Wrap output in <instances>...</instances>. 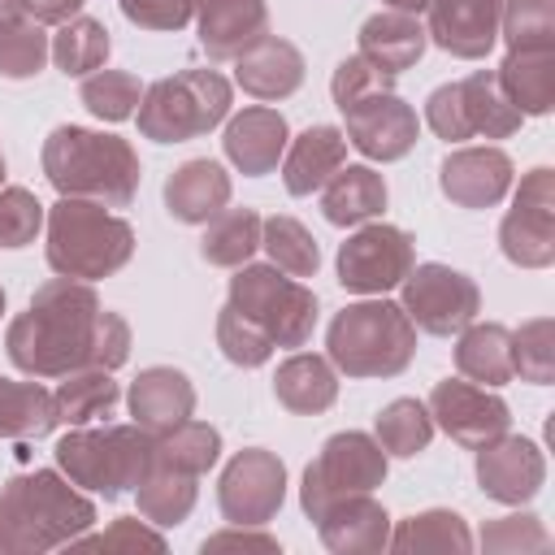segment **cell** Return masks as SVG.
<instances>
[{
  "instance_id": "8fae6325",
  "label": "cell",
  "mask_w": 555,
  "mask_h": 555,
  "mask_svg": "<svg viewBox=\"0 0 555 555\" xmlns=\"http://www.w3.org/2000/svg\"><path fill=\"white\" fill-rule=\"evenodd\" d=\"M412 325H421L425 334H460L468 321H477L481 312V295L473 286V278L447 269V264H416L403 278V304Z\"/></svg>"
},
{
  "instance_id": "4316f807",
  "label": "cell",
  "mask_w": 555,
  "mask_h": 555,
  "mask_svg": "<svg viewBox=\"0 0 555 555\" xmlns=\"http://www.w3.org/2000/svg\"><path fill=\"white\" fill-rule=\"evenodd\" d=\"M425 43H429V35L416 22V13L390 9V13H373L360 26V56L373 61L377 69H386V74H403L408 65H416Z\"/></svg>"
},
{
  "instance_id": "f907efd6",
  "label": "cell",
  "mask_w": 555,
  "mask_h": 555,
  "mask_svg": "<svg viewBox=\"0 0 555 555\" xmlns=\"http://www.w3.org/2000/svg\"><path fill=\"white\" fill-rule=\"evenodd\" d=\"M74 546H91V551H165V538L143 529L139 520H113L108 533L100 538H74Z\"/></svg>"
},
{
  "instance_id": "c3c4849f",
  "label": "cell",
  "mask_w": 555,
  "mask_h": 555,
  "mask_svg": "<svg viewBox=\"0 0 555 555\" xmlns=\"http://www.w3.org/2000/svg\"><path fill=\"white\" fill-rule=\"evenodd\" d=\"M486 551H546V529L538 516H503L481 529Z\"/></svg>"
},
{
  "instance_id": "7a4b0ae2",
  "label": "cell",
  "mask_w": 555,
  "mask_h": 555,
  "mask_svg": "<svg viewBox=\"0 0 555 555\" xmlns=\"http://www.w3.org/2000/svg\"><path fill=\"white\" fill-rule=\"evenodd\" d=\"M43 173L61 195L95 199L104 208H126L139 191V156L126 139L56 126L43 143Z\"/></svg>"
},
{
  "instance_id": "d4e9b609",
  "label": "cell",
  "mask_w": 555,
  "mask_h": 555,
  "mask_svg": "<svg viewBox=\"0 0 555 555\" xmlns=\"http://www.w3.org/2000/svg\"><path fill=\"white\" fill-rule=\"evenodd\" d=\"M230 204V173L217 160H186L165 182V208L173 221L204 225Z\"/></svg>"
},
{
  "instance_id": "5b68a950",
  "label": "cell",
  "mask_w": 555,
  "mask_h": 555,
  "mask_svg": "<svg viewBox=\"0 0 555 555\" xmlns=\"http://www.w3.org/2000/svg\"><path fill=\"white\" fill-rule=\"evenodd\" d=\"M330 364H338L347 377H395L416 356V325L399 304L364 299L347 304L325 334Z\"/></svg>"
},
{
  "instance_id": "ffe728a7",
  "label": "cell",
  "mask_w": 555,
  "mask_h": 555,
  "mask_svg": "<svg viewBox=\"0 0 555 555\" xmlns=\"http://www.w3.org/2000/svg\"><path fill=\"white\" fill-rule=\"evenodd\" d=\"M195 17H199V43L212 61H234L256 39L269 35L264 0H195Z\"/></svg>"
},
{
  "instance_id": "d590c367",
  "label": "cell",
  "mask_w": 555,
  "mask_h": 555,
  "mask_svg": "<svg viewBox=\"0 0 555 555\" xmlns=\"http://www.w3.org/2000/svg\"><path fill=\"white\" fill-rule=\"evenodd\" d=\"M386 546L403 551V555H425V551H455V555H464L473 546V533H468V525L455 512H421V516H408L386 538Z\"/></svg>"
},
{
  "instance_id": "4dcf8cb0",
  "label": "cell",
  "mask_w": 555,
  "mask_h": 555,
  "mask_svg": "<svg viewBox=\"0 0 555 555\" xmlns=\"http://www.w3.org/2000/svg\"><path fill=\"white\" fill-rule=\"evenodd\" d=\"M455 369L473 382H486V386H503L512 382V330L486 321V325H464L460 330V343H455Z\"/></svg>"
},
{
  "instance_id": "d6986e66",
  "label": "cell",
  "mask_w": 555,
  "mask_h": 555,
  "mask_svg": "<svg viewBox=\"0 0 555 555\" xmlns=\"http://www.w3.org/2000/svg\"><path fill=\"white\" fill-rule=\"evenodd\" d=\"M442 195L460 208H490L512 186V160L499 147H460L442 160Z\"/></svg>"
},
{
  "instance_id": "f1b7e54d",
  "label": "cell",
  "mask_w": 555,
  "mask_h": 555,
  "mask_svg": "<svg viewBox=\"0 0 555 555\" xmlns=\"http://www.w3.org/2000/svg\"><path fill=\"white\" fill-rule=\"evenodd\" d=\"M273 395H278L282 408H291L299 416H317L338 399V373L325 356H304L299 351V356L278 364Z\"/></svg>"
},
{
  "instance_id": "b9f144b4",
  "label": "cell",
  "mask_w": 555,
  "mask_h": 555,
  "mask_svg": "<svg viewBox=\"0 0 555 555\" xmlns=\"http://www.w3.org/2000/svg\"><path fill=\"white\" fill-rule=\"evenodd\" d=\"M512 373L546 386L555 377V325L551 317H533L512 334Z\"/></svg>"
},
{
  "instance_id": "7402d4cb",
  "label": "cell",
  "mask_w": 555,
  "mask_h": 555,
  "mask_svg": "<svg viewBox=\"0 0 555 555\" xmlns=\"http://www.w3.org/2000/svg\"><path fill=\"white\" fill-rule=\"evenodd\" d=\"M225 156L247 173V178H260V173H273L282 152H286V117L278 108H243L238 117H230L225 126Z\"/></svg>"
},
{
  "instance_id": "f6af8a7d",
  "label": "cell",
  "mask_w": 555,
  "mask_h": 555,
  "mask_svg": "<svg viewBox=\"0 0 555 555\" xmlns=\"http://www.w3.org/2000/svg\"><path fill=\"white\" fill-rule=\"evenodd\" d=\"M217 347L225 351V360H234L243 369H256V364H264L273 356V338L256 321H247L243 312H234L230 304L217 317Z\"/></svg>"
},
{
  "instance_id": "4fadbf2b",
  "label": "cell",
  "mask_w": 555,
  "mask_h": 555,
  "mask_svg": "<svg viewBox=\"0 0 555 555\" xmlns=\"http://www.w3.org/2000/svg\"><path fill=\"white\" fill-rule=\"evenodd\" d=\"M286 499V468L273 451H260V447H247L238 451L225 473H221V486H217V503H221V516L230 525H269L278 516Z\"/></svg>"
},
{
  "instance_id": "9a60e30c",
  "label": "cell",
  "mask_w": 555,
  "mask_h": 555,
  "mask_svg": "<svg viewBox=\"0 0 555 555\" xmlns=\"http://www.w3.org/2000/svg\"><path fill=\"white\" fill-rule=\"evenodd\" d=\"M429 416L460 442V447H481L499 434H507V403L490 395L486 386L473 382H438L429 395Z\"/></svg>"
},
{
  "instance_id": "83f0119b",
  "label": "cell",
  "mask_w": 555,
  "mask_h": 555,
  "mask_svg": "<svg viewBox=\"0 0 555 555\" xmlns=\"http://www.w3.org/2000/svg\"><path fill=\"white\" fill-rule=\"evenodd\" d=\"M499 87L516 113H551L555 104V52L551 48H507L499 65Z\"/></svg>"
},
{
  "instance_id": "6f0895ef",
  "label": "cell",
  "mask_w": 555,
  "mask_h": 555,
  "mask_svg": "<svg viewBox=\"0 0 555 555\" xmlns=\"http://www.w3.org/2000/svg\"><path fill=\"white\" fill-rule=\"evenodd\" d=\"M0 312H4V291H0Z\"/></svg>"
},
{
  "instance_id": "8992f818",
  "label": "cell",
  "mask_w": 555,
  "mask_h": 555,
  "mask_svg": "<svg viewBox=\"0 0 555 555\" xmlns=\"http://www.w3.org/2000/svg\"><path fill=\"white\" fill-rule=\"evenodd\" d=\"M156 460V434L143 425H104V429H74L56 442V464L74 486L100 490L117 499L121 490L139 486Z\"/></svg>"
},
{
  "instance_id": "60d3db41",
  "label": "cell",
  "mask_w": 555,
  "mask_h": 555,
  "mask_svg": "<svg viewBox=\"0 0 555 555\" xmlns=\"http://www.w3.org/2000/svg\"><path fill=\"white\" fill-rule=\"evenodd\" d=\"M48 56H52V43L39 22L17 17L0 26V74L4 78H35Z\"/></svg>"
},
{
  "instance_id": "ee69618b",
  "label": "cell",
  "mask_w": 555,
  "mask_h": 555,
  "mask_svg": "<svg viewBox=\"0 0 555 555\" xmlns=\"http://www.w3.org/2000/svg\"><path fill=\"white\" fill-rule=\"evenodd\" d=\"M143 100V87L134 74L126 69H95L87 82H82V104L104 117V121H126L134 113V104Z\"/></svg>"
},
{
  "instance_id": "11a10c76",
  "label": "cell",
  "mask_w": 555,
  "mask_h": 555,
  "mask_svg": "<svg viewBox=\"0 0 555 555\" xmlns=\"http://www.w3.org/2000/svg\"><path fill=\"white\" fill-rule=\"evenodd\" d=\"M390 9H399V13H421V9H429V0H386Z\"/></svg>"
},
{
  "instance_id": "e575fe53",
  "label": "cell",
  "mask_w": 555,
  "mask_h": 555,
  "mask_svg": "<svg viewBox=\"0 0 555 555\" xmlns=\"http://www.w3.org/2000/svg\"><path fill=\"white\" fill-rule=\"evenodd\" d=\"M260 247V217L251 208H221L208 230H204V260L208 264H221V269H238L247 264V256Z\"/></svg>"
},
{
  "instance_id": "74e56055",
  "label": "cell",
  "mask_w": 555,
  "mask_h": 555,
  "mask_svg": "<svg viewBox=\"0 0 555 555\" xmlns=\"http://www.w3.org/2000/svg\"><path fill=\"white\" fill-rule=\"evenodd\" d=\"M260 247L291 278H312L321 264V251H317V238L308 234V225H299L295 217H282V212L260 221Z\"/></svg>"
},
{
  "instance_id": "8d00e7d4",
  "label": "cell",
  "mask_w": 555,
  "mask_h": 555,
  "mask_svg": "<svg viewBox=\"0 0 555 555\" xmlns=\"http://www.w3.org/2000/svg\"><path fill=\"white\" fill-rule=\"evenodd\" d=\"M221 455V434L204 421H182L169 434H156V464L204 477Z\"/></svg>"
},
{
  "instance_id": "9c48e42d",
  "label": "cell",
  "mask_w": 555,
  "mask_h": 555,
  "mask_svg": "<svg viewBox=\"0 0 555 555\" xmlns=\"http://www.w3.org/2000/svg\"><path fill=\"white\" fill-rule=\"evenodd\" d=\"M520 117L525 113H516V104L503 95V87L490 69H477L460 82L438 87L425 104L429 130L447 143H460V139H473V134L503 139V134L520 130Z\"/></svg>"
},
{
  "instance_id": "44dd1931",
  "label": "cell",
  "mask_w": 555,
  "mask_h": 555,
  "mask_svg": "<svg viewBox=\"0 0 555 555\" xmlns=\"http://www.w3.org/2000/svg\"><path fill=\"white\" fill-rule=\"evenodd\" d=\"M126 399H130L134 425H143L147 434H169L173 425L191 421V412H195V386L186 382L182 369H169V364L143 369Z\"/></svg>"
},
{
  "instance_id": "277c9868",
  "label": "cell",
  "mask_w": 555,
  "mask_h": 555,
  "mask_svg": "<svg viewBox=\"0 0 555 555\" xmlns=\"http://www.w3.org/2000/svg\"><path fill=\"white\" fill-rule=\"evenodd\" d=\"M134 251V230L104 212V204L95 199H78V195H61V204H52L48 212V264L61 278H108L117 273Z\"/></svg>"
},
{
  "instance_id": "816d5d0a",
  "label": "cell",
  "mask_w": 555,
  "mask_h": 555,
  "mask_svg": "<svg viewBox=\"0 0 555 555\" xmlns=\"http://www.w3.org/2000/svg\"><path fill=\"white\" fill-rule=\"evenodd\" d=\"M204 551H278V542L269 533H217L204 542Z\"/></svg>"
},
{
  "instance_id": "e0dca14e",
  "label": "cell",
  "mask_w": 555,
  "mask_h": 555,
  "mask_svg": "<svg viewBox=\"0 0 555 555\" xmlns=\"http://www.w3.org/2000/svg\"><path fill=\"white\" fill-rule=\"evenodd\" d=\"M546 460L529 438H490L477 447V481L499 503H529L542 490Z\"/></svg>"
},
{
  "instance_id": "680465c9",
  "label": "cell",
  "mask_w": 555,
  "mask_h": 555,
  "mask_svg": "<svg viewBox=\"0 0 555 555\" xmlns=\"http://www.w3.org/2000/svg\"><path fill=\"white\" fill-rule=\"evenodd\" d=\"M0 551H4V546H0Z\"/></svg>"
},
{
  "instance_id": "9f6ffc18",
  "label": "cell",
  "mask_w": 555,
  "mask_h": 555,
  "mask_svg": "<svg viewBox=\"0 0 555 555\" xmlns=\"http://www.w3.org/2000/svg\"><path fill=\"white\" fill-rule=\"evenodd\" d=\"M0 182H4V156H0Z\"/></svg>"
},
{
  "instance_id": "6da1fadb",
  "label": "cell",
  "mask_w": 555,
  "mask_h": 555,
  "mask_svg": "<svg viewBox=\"0 0 555 555\" xmlns=\"http://www.w3.org/2000/svg\"><path fill=\"white\" fill-rule=\"evenodd\" d=\"M9 360L30 377H65L74 369H117L130 356V325L100 308L78 278L43 282L30 308L9 325Z\"/></svg>"
},
{
  "instance_id": "484cf974",
  "label": "cell",
  "mask_w": 555,
  "mask_h": 555,
  "mask_svg": "<svg viewBox=\"0 0 555 555\" xmlns=\"http://www.w3.org/2000/svg\"><path fill=\"white\" fill-rule=\"evenodd\" d=\"M343 165H347V134L334 130V126H308V130L291 143V152H286V160H282V182H286L291 195H312V191H321Z\"/></svg>"
},
{
  "instance_id": "cb8c5ba5",
  "label": "cell",
  "mask_w": 555,
  "mask_h": 555,
  "mask_svg": "<svg viewBox=\"0 0 555 555\" xmlns=\"http://www.w3.org/2000/svg\"><path fill=\"white\" fill-rule=\"evenodd\" d=\"M234 78L247 95L256 100H286L299 82H304V56L295 43L278 39V35H264L256 39L243 56H234Z\"/></svg>"
},
{
  "instance_id": "d6a6232c",
  "label": "cell",
  "mask_w": 555,
  "mask_h": 555,
  "mask_svg": "<svg viewBox=\"0 0 555 555\" xmlns=\"http://www.w3.org/2000/svg\"><path fill=\"white\" fill-rule=\"evenodd\" d=\"M52 425V390H43L39 382L0 377V438H43Z\"/></svg>"
},
{
  "instance_id": "f35d334b",
  "label": "cell",
  "mask_w": 555,
  "mask_h": 555,
  "mask_svg": "<svg viewBox=\"0 0 555 555\" xmlns=\"http://www.w3.org/2000/svg\"><path fill=\"white\" fill-rule=\"evenodd\" d=\"M108 48H113V39H108L104 22H95V17H69L52 35V61L65 74H91V69H100L104 56H108Z\"/></svg>"
},
{
  "instance_id": "603a6c76",
  "label": "cell",
  "mask_w": 555,
  "mask_h": 555,
  "mask_svg": "<svg viewBox=\"0 0 555 555\" xmlns=\"http://www.w3.org/2000/svg\"><path fill=\"white\" fill-rule=\"evenodd\" d=\"M317 529H321V542L330 551H382L386 538H390V516L382 512L377 499L369 494H343L334 503H325L317 516Z\"/></svg>"
},
{
  "instance_id": "7bdbcfd3",
  "label": "cell",
  "mask_w": 555,
  "mask_h": 555,
  "mask_svg": "<svg viewBox=\"0 0 555 555\" xmlns=\"http://www.w3.org/2000/svg\"><path fill=\"white\" fill-rule=\"evenodd\" d=\"M507 48H555V0H503Z\"/></svg>"
},
{
  "instance_id": "ab89813d",
  "label": "cell",
  "mask_w": 555,
  "mask_h": 555,
  "mask_svg": "<svg viewBox=\"0 0 555 555\" xmlns=\"http://www.w3.org/2000/svg\"><path fill=\"white\" fill-rule=\"evenodd\" d=\"M429 438H434V416H429L425 403L395 399V403L382 408V416H377V442H382V451L408 460V455H421L429 447Z\"/></svg>"
},
{
  "instance_id": "bcb514c9",
  "label": "cell",
  "mask_w": 555,
  "mask_h": 555,
  "mask_svg": "<svg viewBox=\"0 0 555 555\" xmlns=\"http://www.w3.org/2000/svg\"><path fill=\"white\" fill-rule=\"evenodd\" d=\"M43 225V204L26 186L0 191V247H26Z\"/></svg>"
},
{
  "instance_id": "ac0fdd59",
  "label": "cell",
  "mask_w": 555,
  "mask_h": 555,
  "mask_svg": "<svg viewBox=\"0 0 555 555\" xmlns=\"http://www.w3.org/2000/svg\"><path fill=\"white\" fill-rule=\"evenodd\" d=\"M499 13H503V0H429L425 35L442 52L477 61L499 39Z\"/></svg>"
},
{
  "instance_id": "52a82bcc",
  "label": "cell",
  "mask_w": 555,
  "mask_h": 555,
  "mask_svg": "<svg viewBox=\"0 0 555 555\" xmlns=\"http://www.w3.org/2000/svg\"><path fill=\"white\" fill-rule=\"evenodd\" d=\"M230 113V82L217 69H182L160 78L139 100V130L156 143H186L208 134Z\"/></svg>"
},
{
  "instance_id": "30bf717a",
  "label": "cell",
  "mask_w": 555,
  "mask_h": 555,
  "mask_svg": "<svg viewBox=\"0 0 555 555\" xmlns=\"http://www.w3.org/2000/svg\"><path fill=\"white\" fill-rule=\"evenodd\" d=\"M382 481H386V451H382V442H373L360 429H347V434H334L321 447V455L308 464L299 499H304V512L317 516L325 503H334L343 494H369Z\"/></svg>"
},
{
  "instance_id": "681fc988",
  "label": "cell",
  "mask_w": 555,
  "mask_h": 555,
  "mask_svg": "<svg viewBox=\"0 0 555 555\" xmlns=\"http://www.w3.org/2000/svg\"><path fill=\"white\" fill-rule=\"evenodd\" d=\"M121 13L143 30H182L195 17V0H121Z\"/></svg>"
},
{
  "instance_id": "1f68e13d",
  "label": "cell",
  "mask_w": 555,
  "mask_h": 555,
  "mask_svg": "<svg viewBox=\"0 0 555 555\" xmlns=\"http://www.w3.org/2000/svg\"><path fill=\"white\" fill-rule=\"evenodd\" d=\"M117 399L121 390L108 377V369H74L52 390V412H56V425H87L95 416H108Z\"/></svg>"
},
{
  "instance_id": "ba28073f",
  "label": "cell",
  "mask_w": 555,
  "mask_h": 555,
  "mask_svg": "<svg viewBox=\"0 0 555 555\" xmlns=\"http://www.w3.org/2000/svg\"><path fill=\"white\" fill-rule=\"evenodd\" d=\"M230 308L256 321L273 347H304L317 325V295L304 282L282 278L278 264H238L230 278Z\"/></svg>"
},
{
  "instance_id": "836d02e7",
  "label": "cell",
  "mask_w": 555,
  "mask_h": 555,
  "mask_svg": "<svg viewBox=\"0 0 555 555\" xmlns=\"http://www.w3.org/2000/svg\"><path fill=\"white\" fill-rule=\"evenodd\" d=\"M134 490H139V512L152 525H182L186 512L195 507V477L178 473V468H165L156 460H152V468L143 473V481Z\"/></svg>"
},
{
  "instance_id": "7dc6e473",
  "label": "cell",
  "mask_w": 555,
  "mask_h": 555,
  "mask_svg": "<svg viewBox=\"0 0 555 555\" xmlns=\"http://www.w3.org/2000/svg\"><path fill=\"white\" fill-rule=\"evenodd\" d=\"M390 82H395V74L377 69L373 61H364V56L356 52V56H347V61L334 69L330 91H334V104H338V108H351V104H360V100H369V95H377V91H390Z\"/></svg>"
},
{
  "instance_id": "7c38bea8",
  "label": "cell",
  "mask_w": 555,
  "mask_h": 555,
  "mask_svg": "<svg viewBox=\"0 0 555 555\" xmlns=\"http://www.w3.org/2000/svg\"><path fill=\"white\" fill-rule=\"evenodd\" d=\"M503 256L520 269H546L555 260V173L533 169L520 191L512 212L499 225Z\"/></svg>"
},
{
  "instance_id": "5bb4252c",
  "label": "cell",
  "mask_w": 555,
  "mask_h": 555,
  "mask_svg": "<svg viewBox=\"0 0 555 555\" xmlns=\"http://www.w3.org/2000/svg\"><path fill=\"white\" fill-rule=\"evenodd\" d=\"M412 269V238L399 225H364L338 247V282L360 295L399 286Z\"/></svg>"
},
{
  "instance_id": "2e32d148",
  "label": "cell",
  "mask_w": 555,
  "mask_h": 555,
  "mask_svg": "<svg viewBox=\"0 0 555 555\" xmlns=\"http://www.w3.org/2000/svg\"><path fill=\"white\" fill-rule=\"evenodd\" d=\"M343 117H347V130H343L347 143H356L369 160H399L416 143V113L395 91H377L343 108Z\"/></svg>"
},
{
  "instance_id": "f5cc1de1",
  "label": "cell",
  "mask_w": 555,
  "mask_h": 555,
  "mask_svg": "<svg viewBox=\"0 0 555 555\" xmlns=\"http://www.w3.org/2000/svg\"><path fill=\"white\" fill-rule=\"evenodd\" d=\"M82 9V0H22V13H30V22H69Z\"/></svg>"
},
{
  "instance_id": "f546056e",
  "label": "cell",
  "mask_w": 555,
  "mask_h": 555,
  "mask_svg": "<svg viewBox=\"0 0 555 555\" xmlns=\"http://www.w3.org/2000/svg\"><path fill=\"white\" fill-rule=\"evenodd\" d=\"M386 208V182L369 165H343L325 191H321V212L334 225H360L373 221Z\"/></svg>"
},
{
  "instance_id": "3957f363",
  "label": "cell",
  "mask_w": 555,
  "mask_h": 555,
  "mask_svg": "<svg viewBox=\"0 0 555 555\" xmlns=\"http://www.w3.org/2000/svg\"><path fill=\"white\" fill-rule=\"evenodd\" d=\"M95 520L91 499H82L52 468H35L26 477L4 481L0 490V546L17 555H39L74 542Z\"/></svg>"
},
{
  "instance_id": "db71d44e",
  "label": "cell",
  "mask_w": 555,
  "mask_h": 555,
  "mask_svg": "<svg viewBox=\"0 0 555 555\" xmlns=\"http://www.w3.org/2000/svg\"><path fill=\"white\" fill-rule=\"evenodd\" d=\"M22 17V0H0V26Z\"/></svg>"
}]
</instances>
